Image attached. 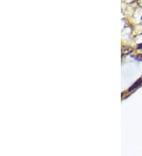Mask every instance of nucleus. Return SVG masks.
<instances>
[{"instance_id": "nucleus-1", "label": "nucleus", "mask_w": 142, "mask_h": 156, "mask_svg": "<svg viewBox=\"0 0 142 156\" xmlns=\"http://www.w3.org/2000/svg\"><path fill=\"white\" fill-rule=\"evenodd\" d=\"M133 51V49L130 47H128V46H125L122 49V55H126V54H130Z\"/></svg>"}, {"instance_id": "nucleus-4", "label": "nucleus", "mask_w": 142, "mask_h": 156, "mask_svg": "<svg viewBox=\"0 0 142 156\" xmlns=\"http://www.w3.org/2000/svg\"><path fill=\"white\" fill-rule=\"evenodd\" d=\"M138 4L140 6H142V1H138Z\"/></svg>"}, {"instance_id": "nucleus-2", "label": "nucleus", "mask_w": 142, "mask_h": 156, "mask_svg": "<svg viewBox=\"0 0 142 156\" xmlns=\"http://www.w3.org/2000/svg\"><path fill=\"white\" fill-rule=\"evenodd\" d=\"M140 82H141V80H139V81H137V82L136 84H133V86H132V87H130V91H131V90H133V87H134V88H135V87H136L137 86V85H138V84H140Z\"/></svg>"}, {"instance_id": "nucleus-3", "label": "nucleus", "mask_w": 142, "mask_h": 156, "mask_svg": "<svg viewBox=\"0 0 142 156\" xmlns=\"http://www.w3.org/2000/svg\"><path fill=\"white\" fill-rule=\"evenodd\" d=\"M135 58H136V59H137V60L141 61L142 62V54H138V55H137Z\"/></svg>"}]
</instances>
